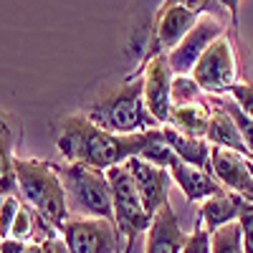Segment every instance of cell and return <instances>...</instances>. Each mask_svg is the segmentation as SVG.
<instances>
[{
	"label": "cell",
	"instance_id": "1",
	"mask_svg": "<svg viewBox=\"0 0 253 253\" xmlns=\"http://www.w3.org/2000/svg\"><path fill=\"white\" fill-rule=\"evenodd\" d=\"M56 147L69 165H86L107 172L117 165H126L132 157L142 155L144 132L119 137L99 129L81 112L63 114L56 122Z\"/></svg>",
	"mask_w": 253,
	"mask_h": 253
},
{
	"label": "cell",
	"instance_id": "2",
	"mask_svg": "<svg viewBox=\"0 0 253 253\" xmlns=\"http://www.w3.org/2000/svg\"><path fill=\"white\" fill-rule=\"evenodd\" d=\"M79 112L91 124H96L99 129L119 134V137L142 134L160 126L147 112L139 71H134L132 76H126L114 86L99 89L94 96H89L81 104Z\"/></svg>",
	"mask_w": 253,
	"mask_h": 253
},
{
	"label": "cell",
	"instance_id": "3",
	"mask_svg": "<svg viewBox=\"0 0 253 253\" xmlns=\"http://www.w3.org/2000/svg\"><path fill=\"white\" fill-rule=\"evenodd\" d=\"M13 172L20 200L31 205L36 213H41L61 233L63 223L71 218V213L58 177V165L36 157H15Z\"/></svg>",
	"mask_w": 253,
	"mask_h": 253
},
{
	"label": "cell",
	"instance_id": "4",
	"mask_svg": "<svg viewBox=\"0 0 253 253\" xmlns=\"http://www.w3.org/2000/svg\"><path fill=\"white\" fill-rule=\"evenodd\" d=\"M58 177L66 193L71 218H96V220H114L112 210V190L107 172L94 170L86 165H58Z\"/></svg>",
	"mask_w": 253,
	"mask_h": 253
},
{
	"label": "cell",
	"instance_id": "5",
	"mask_svg": "<svg viewBox=\"0 0 253 253\" xmlns=\"http://www.w3.org/2000/svg\"><path fill=\"white\" fill-rule=\"evenodd\" d=\"M230 18H233V3H213L205 10V15L193 26V31L180 41V46L165 56L172 76H190L195 71L203 53L215 41L228 36V31H230L228 20Z\"/></svg>",
	"mask_w": 253,
	"mask_h": 253
},
{
	"label": "cell",
	"instance_id": "6",
	"mask_svg": "<svg viewBox=\"0 0 253 253\" xmlns=\"http://www.w3.org/2000/svg\"><path fill=\"white\" fill-rule=\"evenodd\" d=\"M213 3H162V8L155 15V26L150 31V38L144 43L142 61H150L157 56H167L172 48L180 46V41L193 31V26L205 15V10Z\"/></svg>",
	"mask_w": 253,
	"mask_h": 253
},
{
	"label": "cell",
	"instance_id": "7",
	"mask_svg": "<svg viewBox=\"0 0 253 253\" xmlns=\"http://www.w3.org/2000/svg\"><path fill=\"white\" fill-rule=\"evenodd\" d=\"M107 180H109V190H112L114 223L126 241V248L132 251L137 236H144L150 230L152 215L144 210L142 198L137 193V185H134L129 170H126V165H117L112 170H107Z\"/></svg>",
	"mask_w": 253,
	"mask_h": 253
},
{
	"label": "cell",
	"instance_id": "8",
	"mask_svg": "<svg viewBox=\"0 0 253 253\" xmlns=\"http://www.w3.org/2000/svg\"><path fill=\"white\" fill-rule=\"evenodd\" d=\"M190 76L198 81V86L203 89L205 96H213V99L230 96L233 86L241 81L233 38L223 36L220 41H215V43L203 53V58L198 61L195 71Z\"/></svg>",
	"mask_w": 253,
	"mask_h": 253
},
{
	"label": "cell",
	"instance_id": "9",
	"mask_svg": "<svg viewBox=\"0 0 253 253\" xmlns=\"http://www.w3.org/2000/svg\"><path fill=\"white\" fill-rule=\"evenodd\" d=\"M61 238L69 253H129L114 220L69 218L61 228Z\"/></svg>",
	"mask_w": 253,
	"mask_h": 253
},
{
	"label": "cell",
	"instance_id": "10",
	"mask_svg": "<svg viewBox=\"0 0 253 253\" xmlns=\"http://www.w3.org/2000/svg\"><path fill=\"white\" fill-rule=\"evenodd\" d=\"M142 74V91H144V104H147V112L150 117L160 124V126H167L170 124V114H172V96H170V89H172V71L167 66V58L165 56H157V58H150L139 63Z\"/></svg>",
	"mask_w": 253,
	"mask_h": 253
},
{
	"label": "cell",
	"instance_id": "11",
	"mask_svg": "<svg viewBox=\"0 0 253 253\" xmlns=\"http://www.w3.org/2000/svg\"><path fill=\"white\" fill-rule=\"evenodd\" d=\"M210 172H213V177L218 180V185L225 193L253 203V160L251 157L213 147Z\"/></svg>",
	"mask_w": 253,
	"mask_h": 253
},
{
	"label": "cell",
	"instance_id": "12",
	"mask_svg": "<svg viewBox=\"0 0 253 253\" xmlns=\"http://www.w3.org/2000/svg\"><path fill=\"white\" fill-rule=\"evenodd\" d=\"M126 170H129L134 185H137V193L142 198L144 210L155 218L157 210H162L165 205H170V190H172V175L170 170L157 165H150L139 157H132L126 162Z\"/></svg>",
	"mask_w": 253,
	"mask_h": 253
},
{
	"label": "cell",
	"instance_id": "13",
	"mask_svg": "<svg viewBox=\"0 0 253 253\" xmlns=\"http://www.w3.org/2000/svg\"><path fill=\"white\" fill-rule=\"evenodd\" d=\"M190 241V233L180 228L172 205L157 210L150 230L144 233V253H182Z\"/></svg>",
	"mask_w": 253,
	"mask_h": 253
},
{
	"label": "cell",
	"instance_id": "14",
	"mask_svg": "<svg viewBox=\"0 0 253 253\" xmlns=\"http://www.w3.org/2000/svg\"><path fill=\"white\" fill-rule=\"evenodd\" d=\"M208 104H210V122H208V132H205L208 144L251 157L248 150H246V144H243V137L238 132V124H236L233 117H230V112L225 109L223 99L208 96Z\"/></svg>",
	"mask_w": 253,
	"mask_h": 253
},
{
	"label": "cell",
	"instance_id": "15",
	"mask_svg": "<svg viewBox=\"0 0 253 253\" xmlns=\"http://www.w3.org/2000/svg\"><path fill=\"white\" fill-rule=\"evenodd\" d=\"M170 175H172V182L180 187V193L190 203L200 205L208 198L225 193V190L218 185V180L213 177V172L205 170V167H195V165H187V162L175 160L172 167H170Z\"/></svg>",
	"mask_w": 253,
	"mask_h": 253
},
{
	"label": "cell",
	"instance_id": "16",
	"mask_svg": "<svg viewBox=\"0 0 253 253\" xmlns=\"http://www.w3.org/2000/svg\"><path fill=\"white\" fill-rule=\"evenodd\" d=\"M20 144V124L0 107V193L13 195L15 190V172H13V162H15V150Z\"/></svg>",
	"mask_w": 253,
	"mask_h": 253
},
{
	"label": "cell",
	"instance_id": "17",
	"mask_svg": "<svg viewBox=\"0 0 253 253\" xmlns=\"http://www.w3.org/2000/svg\"><path fill=\"white\" fill-rule=\"evenodd\" d=\"M236 220H238V200L230 193H220V195H213V198L200 203L195 228L205 230L210 236V233H215L218 228H225Z\"/></svg>",
	"mask_w": 253,
	"mask_h": 253
},
{
	"label": "cell",
	"instance_id": "18",
	"mask_svg": "<svg viewBox=\"0 0 253 253\" xmlns=\"http://www.w3.org/2000/svg\"><path fill=\"white\" fill-rule=\"evenodd\" d=\"M162 134L170 144V150L175 152V157L180 162H187V165H195V167H205L210 170V155H213V147L208 144V139H200V137H190V134H182L172 126H162Z\"/></svg>",
	"mask_w": 253,
	"mask_h": 253
},
{
	"label": "cell",
	"instance_id": "19",
	"mask_svg": "<svg viewBox=\"0 0 253 253\" xmlns=\"http://www.w3.org/2000/svg\"><path fill=\"white\" fill-rule=\"evenodd\" d=\"M208 122H210V104H208V99H205V101H200V104H190V107H177V109H172L170 124H167V126H172V129H177V132H182V134L205 139Z\"/></svg>",
	"mask_w": 253,
	"mask_h": 253
},
{
	"label": "cell",
	"instance_id": "20",
	"mask_svg": "<svg viewBox=\"0 0 253 253\" xmlns=\"http://www.w3.org/2000/svg\"><path fill=\"white\" fill-rule=\"evenodd\" d=\"M139 160L150 162V165H157V167H165V170H170V167H172V162H175L177 157H175V152L170 150V144H167V139H165V134H162V126L144 132V147H142Z\"/></svg>",
	"mask_w": 253,
	"mask_h": 253
},
{
	"label": "cell",
	"instance_id": "21",
	"mask_svg": "<svg viewBox=\"0 0 253 253\" xmlns=\"http://www.w3.org/2000/svg\"><path fill=\"white\" fill-rule=\"evenodd\" d=\"M170 96H172V109H177V107H190V104H200V101L208 99L193 76H175V79H172Z\"/></svg>",
	"mask_w": 253,
	"mask_h": 253
},
{
	"label": "cell",
	"instance_id": "22",
	"mask_svg": "<svg viewBox=\"0 0 253 253\" xmlns=\"http://www.w3.org/2000/svg\"><path fill=\"white\" fill-rule=\"evenodd\" d=\"M0 253H69V248L61 236L41 241V243H23L15 238H5L0 241Z\"/></svg>",
	"mask_w": 253,
	"mask_h": 253
},
{
	"label": "cell",
	"instance_id": "23",
	"mask_svg": "<svg viewBox=\"0 0 253 253\" xmlns=\"http://www.w3.org/2000/svg\"><path fill=\"white\" fill-rule=\"evenodd\" d=\"M210 253H246L238 220L225 228H218L215 233H210Z\"/></svg>",
	"mask_w": 253,
	"mask_h": 253
},
{
	"label": "cell",
	"instance_id": "24",
	"mask_svg": "<svg viewBox=\"0 0 253 253\" xmlns=\"http://www.w3.org/2000/svg\"><path fill=\"white\" fill-rule=\"evenodd\" d=\"M20 205H23V200H20L18 193L3 198V205H0V241L10 238V230H13V223L18 218Z\"/></svg>",
	"mask_w": 253,
	"mask_h": 253
},
{
	"label": "cell",
	"instance_id": "25",
	"mask_svg": "<svg viewBox=\"0 0 253 253\" xmlns=\"http://www.w3.org/2000/svg\"><path fill=\"white\" fill-rule=\"evenodd\" d=\"M223 104H225V109L230 112V117L236 119L238 132H241V137H243V144H246V150H248V155H251V160H253V122L238 109V104L230 99V96H223Z\"/></svg>",
	"mask_w": 253,
	"mask_h": 253
},
{
	"label": "cell",
	"instance_id": "26",
	"mask_svg": "<svg viewBox=\"0 0 253 253\" xmlns=\"http://www.w3.org/2000/svg\"><path fill=\"white\" fill-rule=\"evenodd\" d=\"M236 198V195H233ZM238 200V225H241V238H243V251L253 253V203Z\"/></svg>",
	"mask_w": 253,
	"mask_h": 253
},
{
	"label": "cell",
	"instance_id": "27",
	"mask_svg": "<svg viewBox=\"0 0 253 253\" xmlns=\"http://www.w3.org/2000/svg\"><path fill=\"white\" fill-rule=\"evenodd\" d=\"M230 99L238 104V109L253 122V84L248 81H238L233 91H230Z\"/></svg>",
	"mask_w": 253,
	"mask_h": 253
},
{
	"label": "cell",
	"instance_id": "28",
	"mask_svg": "<svg viewBox=\"0 0 253 253\" xmlns=\"http://www.w3.org/2000/svg\"><path fill=\"white\" fill-rule=\"evenodd\" d=\"M182 253H210V236L205 230L195 228L193 233H190V241H187Z\"/></svg>",
	"mask_w": 253,
	"mask_h": 253
},
{
	"label": "cell",
	"instance_id": "29",
	"mask_svg": "<svg viewBox=\"0 0 253 253\" xmlns=\"http://www.w3.org/2000/svg\"><path fill=\"white\" fill-rule=\"evenodd\" d=\"M3 198H5V195H3V193H0V205H3Z\"/></svg>",
	"mask_w": 253,
	"mask_h": 253
}]
</instances>
